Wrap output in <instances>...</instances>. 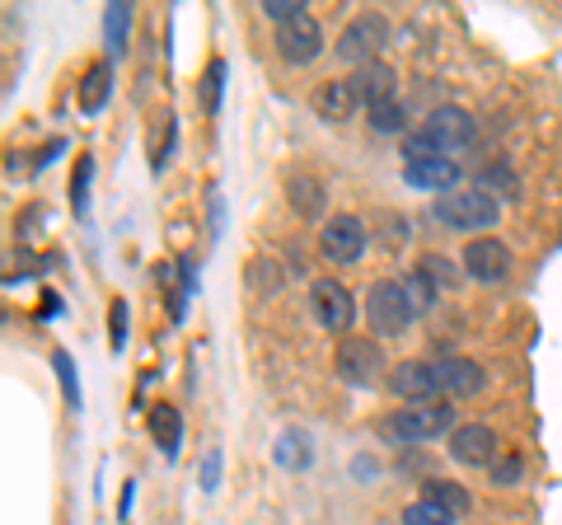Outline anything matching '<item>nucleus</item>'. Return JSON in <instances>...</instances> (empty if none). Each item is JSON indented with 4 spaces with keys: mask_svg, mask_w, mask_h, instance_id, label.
I'll return each mask as SVG.
<instances>
[{
    "mask_svg": "<svg viewBox=\"0 0 562 525\" xmlns=\"http://www.w3.org/2000/svg\"><path fill=\"white\" fill-rule=\"evenodd\" d=\"M431 216L441 221L446 231L469 235V231H492V225L502 221V206L483 188H454V192H446V198L431 202Z\"/></svg>",
    "mask_w": 562,
    "mask_h": 525,
    "instance_id": "obj_1",
    "label": "nucleus"
},
{
    "mask_svg": "<svg viewBox=\"0 0 562 525\" xmlns=\"http://www.w3.org/2000/svg\"><path fill=\"white\" fill-rule=\"evenodd\" d=\"M454 432V409L450 404H408L390 417H380V436L384 442H436V436H450Z\"/></svg>",
    "mask_w": 562,
    "mask_h": 525,
    "instance_id": "obj_2",
    "label": "nucleus"
},
{
    "mask_svg": "<svg viewBox=\"0 0 562 525\" xmlns=\"http://www.w3.org/2000/svg\"><path fill=\"white\" fill-rule=\"evenodd\" d=\"M417 320L408 295H403V282H394V277H380V282L366 291V324H371L375 338H398L408 334V324Z\"/></svg>",
    "mask_w": 562,
    "mask_h": 525,
    "instance_id": "obj_3",
    "label": "nucleus"
},
{
    "mask_svg": "<svg viewBox=\"0 0 562 525\" xmlns=\"http://www.w3.org/2000/svg\"><path fill=\"white\" fill-rule=\"evenodd\" d=\"M310 314L328 334H347L351 320H357V301H351V291L338 277H319V282L310 287Z\"/></svg>",
    "mask_w": 562,
    "mask_h": 525,
    "instance_id": "obj_4",
    "label": "nucleus"
},
{
    "mask_svg": "<svg viewBox=\"0 0 562 525\" xmlns=\"http://www.w3.org/2000/svg\"><path fill=\"white\" fill-rule=\"evenodd\" d=\"M333 371H338V380L357 384V390L375 384V380L384 376V353H380V343H371V338H342L338 353H333Z\"/></svg>",
    "mask_w": 562,
    "mask_h": 525,
    "instance_id": "obj_5",
    "label": "nucleus"
},
{
    "mask_svg": "<svg viewBox=\"0 0 562 525\" xmlns=\"http://www.w3.org/2000/svg\"><path fill=\"white\" fill-rule=\"evenodd\" d=\"M460 268H464V277H473V282L497 287V282L512 277V249L492 235H473L464 244V254H460Z\"/></svg>",
    "mask_w": 562,
    "mask_h": 525,
    "instance_id": "obj_6",
    "label": "nucleus"
},
{
    "mask_svg": "<svg viewBox=\"0 0 562 525\" xmlns=\"http://www.w3.org/2000/svg\"><path fill=\"white\" fill-rule=\"evenodd\" d=\"M384 43H390V24H384L380 14H357V20L342 29L338 57H342V62H357V71H361V66H375V57L384 52Z\"/></svg>",
    "mask_w": 562,
    "mask_h": 525,
    "instance_id": "obj_7",
    "label": "nucleus"
},
{
    "mask_svg": "<svg viewBox=\"0 0 562 525\" xmlns=\"http://www.w3.org/2000/svg\"><path fill=\"white\" fill-rule=\"evenodd\" d=\"M473 118L469 109H460V103H441V109H431V118L422 122V136L441 150V155H454V150H464L473 142Z\"/></svg>",
    "mask_w": 562,
    "mask_h": 525,
    "instance_id": "obj_8",
    "label": "nucleus"
},
{
    "mask_svg": "<svg viewBox=\"0 0 562 525\" xmlns=\"http://www.w3.org/2000/svg\"><path fill=\"white\" fill-rule=\"evenodd\" d=\"M384 384H390L403 404H436V394H441V371L422 357H408V361L394 366Z\"/></svg>",
    "mask_w": 562,
    "mask_h": 525,
    "instance_id": "obj_9",
    "label": "nucleus"
},
{
    "mask_svg": "<svg viewBox=\"0 0 562 525\" xmlns=\"http://www.w3.org/2000/svg\"><path fill=\"white\" fill-rule=\"evenodd\" d=\"M366 244H371V235H366V221L361 216H328L324 231H319V249L328 262H357L366 254Z\"/></svg>",
    "mask_w": 562,
    "mask_h": 525,
    "instance_id": "obj_10",
    "label": "nucleus"
},
{
    "mask_svg": "<svg viewBox=\"0 0 562 525\" xmlns=\"http://www.w3.org/2000/svg\"><path fill=\"white\" fill-rule=\"evenodd\" d=\"M319 47H324V29L319 20L305 10V14H295V20L286 24H277V52H281V62H291V66H305L319 57Z\"/></svg>",
    "mask_w": 562,
    "mask_h": 525,
    "instance_id": "obj_11",
    "label": "nucleus"
},
{
    "mask_svg": "<svg viewBox=\"0 0 562 525\" xmlns=\"http://www.w3.org/2000/svg\"><path fill=\"white\" fill-rule=\"evenodd\" d=\"M492 455H497V432L483 427V423H464V427H454L450 432V460H460V465H487L492 469Z\"/></svg>",
    "mask_w": 562,
    "mask_h": 525,
    "instance_id": "obj_12",
    "label": "nucleus"
},
{
    "mask_svg": "<svg viewBox=\"0 0 562 525\" xmlns=\"http://www.w3.org/2000/svg\"><path fill=\"white\" fill-rule=\"evenodd\" d=\"M351 85H357V94H361V109L371 113V109H384V103H398V76H394V66H361L357 76H351Z\"/></svg>",
    "mask_w": 562,
    "mask_h": 525,
    "instance_id": "obj_13",
    "label": "nucleus"
},
{
    "mask_svg": "<svg viewBox=\"0 0 562 525\" xmlns=\"http://www.w3.org/2000/svg\"><path fill=\"white\" fill-rule=\"evenodd\" d=\"M357 109H361V94H357V85H351V76L328 80L314 90V113L324 122H347V118H357Z\"/></svg>",
    "mask_w": 562,
    "mask_h": 525,
    "instance_id": "obj_14",
    "label": "nucleus"
},
{
    "mask_svg": "<svg viewBox=\"0 0 562 525\" xmlns=\"http://www.w3.org/2000/svg\"><path fill=\"white\" fill-rule=\"evenodd\" d=\"M436 371H441V390L454 394V399L483 394V384H487V371L473 357H441L436 361Z\"/></svg>",
    "mask_w": 562,
    "mask_h": 525,
    "instance_id": "obj_15",
    "label": "nucleus"
},
{
    "mask_svg": "<svg viewBox=\"0 0 562 525\" xmlns=\"http://www.w3.org/2000/svg\"><path fill=\"white\" fill-rule=\"evenodd\" d=\"M403 179H408L417 192H454L460 188V165L450 160V155H436V160H422V165H408L403 169Z\"/></svg>",
    "mask_w": 562,
    "mask_h": 525,
    "instance_id": "obj_16",
    "label": "nucleus"
},
{
    "mask_svg": "<svg viewBox=\"0 0 562 525\" xmlns=\"http://www.w3.org/2000/svg\"><path fill=\"white\" fill-rule=\"evenodd\" d=\"M286 202H291V212L301 221H319L328 192H324V183L314 179V174H291L286 179Z\"/></svg>",
    "mask_w": 562,
    "mask_h": 525,
    "instance_id": "obj_17",
    "label": "nucleus"
},
{
    "mask_svg": "<svg viewBox=\"0 0 562 525\" xmlns=\"http://www.w3.org/2000/svg\"><path fill=\"white\" fill-rule=\"evenodd\" d=\"M109 94H113V66L99 62V66H90V71H85V80H80V113L94 118L103 103H109Z\"/></svg>",
    "mask_w": 562,
    "mask_h": 525,
    "instance_id": "obj_18",
    "label": "nucleus"
},
{
    "mask_svg": "<svg viewBox=\"0 0 562 525\" xmlns=\"http://www.w3.org/2000/svg\"><path fill=\"white\" fill-rule=\"evenodd\" d=\"M150 436H155V446H160L169 460H173V455H179V442H183V417H179V409H169V404L150 409Z\"/></svg>",
    "mask_w": 562,
    "mask_h": 525,
    "instance_id": "obj_19",
    "label": "nucleus"
},
{
    "mask_svg": "<svg viewBox=\"0 0 562 525\" xmlns=\"http://www.w3.org/2000/svg\"><path fill=\"white\" fill-rule=\"evenodd\" d=\"M272 450H277L281 469H310V460H314V442H310V432H301V427L281 432Z\"/></svg>",
    "mask_w": 562,
    "mask_h": 525,
    "instance_id": "obj_20",
    "label": "nucleus"
},
{
    "mask_svg": "<svg viewBox=\"0 0 562 525\" xmlns=\"http://www.w3.org/2000/svg\"><path fill=\"white\" fill-rule=\"evenodd\" d=\"M422 502H431V506H441V512H450V516H464L469 506H473V498H469V488L464 483H454V479H431L427 488H422Z\"/></svg>",
    "mask_w": 562,
    "mask_h": 525,
    "instance_id": "obj_21",
    "label": "nucleus"
},
{
    "mask_svg": "<svg viewBox=\"0 0 562 525\" xmlns=\"http://www.w3.org/2000/svg\"><path fill=\"white\" fill-rule=\"evenodd\" d=\"M103 38H109V57H122V52H127V38H132V5L113 0V5L103 10Z\"/></svg>",
    "mask_w": 562,
    "mask_h": 525,
    "instance_id": "obj_22",
    "label": "nucleus"
},
{
    "mask_svg": "<svg viewBox=\"0 0 562 525\" xmlns=\"http://www.w3.org/2000/svg\"><path fill=\"white\" fill-rule=\"evenodd\" d=\"M403 295H408L413 314H431V305H436V295H441V287H436L422 268H413L408 277H403Z\"/></svg>",
    "mask_w": 562,
    "mask_h": 525,
    "instance_id": "obj_23",
    "label": "nucleus"
},
{
    "mask_svg": "<svg viewBox=\"0 0 562 525\" xmlns=\"http://www.w3.org/2000/svg\"><path fill=\"white\" fill-rule=\"evenodd\" d=\"M90 179H94V155H80L76 174H70V212L76 216L90 212Z\"/></svg>",
    "mask_w": 562,
    "mask_h": 525,
    "instance_id": "obj_24",
    "label": "nucleus"
},
{
    "mask_svg": "<svg viewBox=\"0 0 562 525\" xmlns=\"http://www.w3.org/2000/svg\"><path fill=\"white\" fill-rule=\"evenodd\" d=\"M52 366H57V376H61L66 404H70V409H80V376H76V361H70V353H57V357H52Z\"/></svg>",
    "mask_w": 562,
    "mask_h": 525,
    "instance_id": "obj_25",
    "label": "nucleus"
},
{
    "mask_svg": "<svg viewBox=\"0 0 562 525\" xmlns=\"http://www.w3.org/2000/svg\"><path fill=\"white\" fill-rule=\"evenodd\" d=\"M417 268L427 272L436 287H454V282H460V277H464V272H454V262H450V258H441V254H427V258L417 262Z\"/></svg>",
    "mask_w": 562,
    "mask_h": 525,
    "instance_id": "obj_26",
    "label": "nucleus"
},
{
    "mask_svg": "<svg viewBox=\"0 0 562 525\" xmlns=\"http://www.w3.org/2000/svg\"><path fill=\"white\" fill-rule=\"evenodd\" d=\"M403 525H454V516L441 512V506H431V502H413L408 512H403Z\"/></svg>",
    "mask_w": 562,
    "mask_h": 525,
    "instance_id": "obj_27",
    "label": "nucleus"
},
{
    "mask_svg": "<svg viewBox=\"0 0 562 525\" xmlns=\"http://www.w3.org/2000/svg\"><path fill=\"white\" fill-rule=\"evenodd\" d=\"M221 80H225V62H211V71L202 80V109L216 113L221 109Z\"/></svg>",
    "mask_w": 562,
    "mask_h": 525,
    "instance_id": "obj_28",
    "label": "nucleus"
},
{
    "mask_svg": "<svg viewBox=\"0 0 562 525\" xmlns=\"http://www.w3.org/2000/svg\"><path fill=\"white\" fill-rule=\"evenodd\" d=\"M487 474H492V483H497V488H506V483H520V474H525V460H520V455H506V460H492Z\"/></svg>",
    "mask_w": 562,
    "mask_h": 525,
    "instance_id": "obj_29",
    "label": "nucleus"
},
{
    "mask_svg": "<svg viewBox=\"0 0 562 525\" xmlns=\"http://www.w3.org/2000/svg\"><path fill=\"white\" fill-rule=\"evenodd\" d=\"M262 14L277 20V24H286V20H295V14H305V0H262Z\"/></svg>",
    "mask_w": 562,
    "mask_h": 525,
    "instance_id": "obj_30",
    "label": "nucleus"
},
{
    "mask_svg": "<svg viewBox=\"0 0 562 525\" xmlns=\"http://www.w3.org/2000/svg\"><path fill=\"white\" fill-rule=\"evenodd\" d=\"M371 127H375V132H403V109H398V103L371 109Z\"/></svg>",
    "mask_w": 562,
    "mask_h": 525,
    "instance_id": "obj_31",
    "label": "nucleus"
},
{
    "mask_svg": "<svg viewBox=\"0 0 562 525\" xmlns=\"http://www.w3.org/2000/svg\"><path fill=\"white\" fill-rule=\"evenodd\" d=\"M109 328H113V347H122V343H127V301H113Z\"/></svg>",
    "mask_w": 562,
    "mask_h": 525,
    "instance_id": "obj_32",
    "label": "nucleus"
},
{
    "mask_svg": "<svg viewBox=\"0 0 562 525\" xmlns=\"http://www.w3.org/2000/svg\"><path fill=\"white\" fill-rule=\"evenodd\" d=\"M216 483H221V450H211L202 460V488L206 493H216Z\"/></svg>",
    "mask_w": 562,
    "mask_h": 525,
    "instance_id": "obj_33",
    "label": "nucleus"
}]
</instances>
